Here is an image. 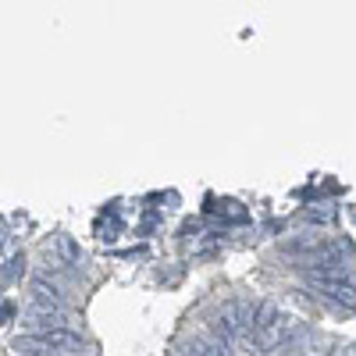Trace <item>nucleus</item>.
<instances>
[{
	"label": "nucleus",
	"mask_w": 356,
	"mask_h": 356,
	"mask_svg": "<svg viewBox=\"0 0 356 356\" xmlns=\"http://www.w3.org/2000/svg\"><path fill=\"white\" fill-rule=\"evenodd\" d=\"M22 353H43V356H72L86 349V339L72 328H50V332H33V335H22L15 342Z\"/></svg>",
	"instance_id": "obj_1"
},
{
	"label": "nucleus",
	"mask_w": 356,
	"mask_h": 356,
	"mask_svg": "<svg viewBox=\"0 0 356 356\" xmlns=\"http://www.w3.org/2000/svg\"><path fill=\"white\" fill-rule=\"evenodd\" d=\"M307 282H310L317 292L328 296V300H335V303L356 310V285H353L349 278H342V275H307Z\"/></svg>",
	"instance_id": "obj_2"
},
{
	"label": "nucleus",
	"mask_w": 356,
	"mask_h": 356,
	"mask_svg": "<svg viewBox=\"0 0 356 356\" xmlns=\"http://www.w3.org/2000/svg\"><path fill=\"white\" fill-rule=\"evenodd\" d=\"M29 289H33V303L36 307H57V310H65V292L57 289L54 282H47L43 275H36Z\"/></svg>",
	"instance_id": "obj_3"
},
{
	"label": "nucleus",
	"mask_w": 356,
	"mask_h": 356,
	"mask_svg": "<svg viewBox=\"0 0 356 356\" xmlns=\"http://www.w3.org/2000/svg\"><path fill=\"white\" fill-rule=\"evenodd\" d=\"M57 250H61V253H65L72 264H79V260H82V250H79V246L68 239V235H61V239H57Z\"/></svg>",
	"instance_id": "obj_4"
}]
</instances>
